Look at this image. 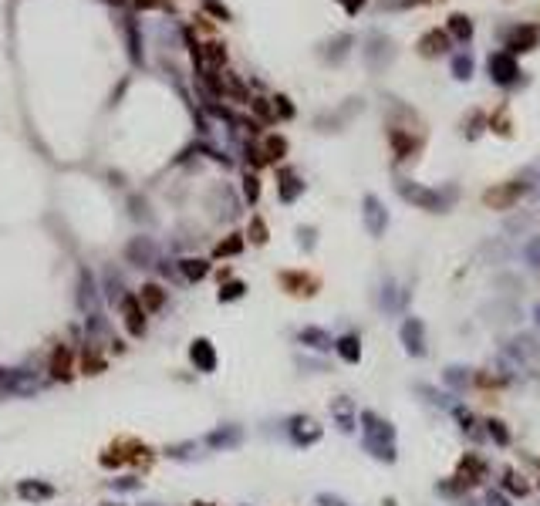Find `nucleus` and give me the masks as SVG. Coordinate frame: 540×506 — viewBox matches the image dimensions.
Listing matches in <instances>:
<instances>
[{
  "mask_svg": "<svg viewBox=\"0 0 540 506\" xmlns=\"http://www.w3.org/2000/svg\"><path fill=\"white\" fill-rule=\"evenodd\" d=\"M490 78H493L497 85H517V78H520L517 58H514L510 51H497V54L490 58Z\"/></svg>",
  "mask_w": 540,
  "mask_h": 506,
  "instance_id": "5",
  "label": "nucleus"
},
{
  "mask_svg": "<svg viewBox=\"0 0 540 506\" xmlns=\"http://www.w3.org/2000/svg\"><path fill=\"white\" fill-rule=\"evenodd\" d=\"M263 155H267V162H270V159H284V155H287V139L267 135V139H263Z\"/></svg>",
  "mask_w": 540,
  "mask_h": 506,
  "instance_id": "22",
  "label": "nucleus"
},
{
  "mask_svg": "<svg viewBox=\"0 0 540 506\" xmlns=\"http://www.w3.org/2000/svg\"><path fill=\"white\" fill-rule=\"evenodd\" d=\"M125 38H129V58L132 65H142V38H139V27L132 17H125Z\"/></svg>",
  "mask_w": 540,
  "mask_h": 506,
  "instance_id": "17",
  "label": "nucleus"
},
{
  "mask_svg": "<svg viewBox=\"0 0 540 506\" xmlns=\"http://www.w3.org/2000/svg\"><path fill=\"white\" fill-rule=\"evenodd\" d=\"M395 189H399V196L406 199V203H412L415 209L446 213V206H449V196H446V193L429 189V186H419V182H412V179H399V182H395Z\"/></svg>",
  "mask_w": 540,
  "mask_h": 506,
  "instance_id": "2",
  "label": "nucleus"
},
{
  "mask_svg": "<svg viewBox=\"0 0 540 506\" xmlns=\"http://www.w3.org/2000/svg\"><path fill=\"white\" fill-rule=\"evenodd\" d=\"M254 111H257L260 118H267V122H270V118H274V109H270V105H267V102H263V98H254Z\"/></svg>",
  "mask_w": 540,
  "mask_h": 506,
  "instance_id": "38",
  "label": "nucleus"
},
{
  "mask_svg": "<svg viewBox=\"0 0 540 506\" xmlns=\"http://www.w3.org/2000/svg\"><path fill=\"white\" fill-rule=\"evenodd\" d=\"M365 226L371 237H385L389 230V209L382 206L378 196H365Z\"/></svg>",
  "mask_w": 540,
  "mask_h": 506,
  "instance_id": "7",
  "label": "nucleus"
},
{
  "mask_svg": "<svg viewBox=\"0 0 540 506\" xmlns=\"http://www.w3.org/2000/svg\"><path fill=\"white\" fill-rule=\"evenodd\" d=\"M301 193H304L301 179L294 176V173H284V176H281V199H284V203H294Z\"/></svg>",
  "mask_w": 540,
  "mask_h": 506,
  "instance_id": "18",
  "label": "nucleus"
},
{
  "mask_svg": "<svg viewBox=\"0 0 540 506\" xmlns=\"http://www.w3.org/2000/svg\"><path fill=\"white\" fill-rule=\"evenodd\" d=\"M446 34L466 45V41L473 38V21H470L466 14H449V24H446Z\"/></svg>",
  "mask_w": 540,
  "mask_h": 506,
  "instance_id": "12",
  "label": "nucleus"
},
{
  "mask_svg": "<svg viewBox=\"0 0 540 506\" xmlns=\"http://www.w3.org/2000/svg\"><path fill=\"white\" fill-rule=\"evenodd\" d=\"M21 493H24V496H47L51 489H47V486H24Z\"/></svg>",
  "mask_w": 540,
  "mask_h": 506,
  "instance_id": "42",
  "label": "nucleus"
},
{
  "mask_svg": "<svg viewBox=\"0 0 540 506\" xmlns=\"http://www.w3.org/2000/svg\"><path fill=\"white\" fill-rule=\"evenodd\" d=\"M527 260L540 270V237H534V240L527 243Z\"/></svg>",
  "mask_w": 540,
  "mask_h": 506,
  "instance_id": "36",
  "label": "nucleus"
},
{
  "mask_svg": "<svg viewBox=\"0 0 540 506\" xmlns=\"http://www.w3.org/2000/svg\"><path fill=\"white\" fill-rule=\"evenodd\" d=\"M392 145H395V159H409V152L419 145V142H415L412 135H402L395 129V132H392Z\"/></svg>",
  "mask_w": 540,
  "mask_h": 506,
  "instance_id": "23",
  "label": "nucleus"
},
{
  "mask_svg": "<svg viewBox=\"0 0 540 506\" xmlns=\"http://www.w3.org/2000/svg\"><path fill=\"white\" fill-rule=\"evenodd\" d=\"M486 503L490 506H510V500H507L500 489H490V493H486Z\"/></svg>",
  "mask_w": 540,
  "mask_h": 506,
  "instance_id": "39",
  "label": "nucleus"
},
{
  "mask_svg": "<svg viewBox=\"0 0 540 506\" xmlns=\"http://www.w3.org/2000/svg\"><path fill=\"white\" fill-rule=\"evenodd\" d=\"M534 314H537V324H540V304H537V308H534Z\"/></svg>",
  "mask_w": 540,
  "mask_h": 506,
  "instance_id": "45",
  "label": "nucleus"
},
{
  "mask_svg": "<svg viewBox=\"0 0 540 506\" xmlns=\"http://www.w3.org/2000/svg\"><path fill=\"white\" fill-rule=\"evenodd\" d=\"M274 115H281V118H294V105H291V98L277 95V98H274Z\"/></svg>",
  "mask_w": 540,
  "mask_h": 506,
  "instance_id": "33",
  "label": "nucleus"
},
{
  "mask_svg": "<svg viewBox=\"0 0 540 506\" xmlns=\"http://www.w3.org/2000/svg\"><path fill=\"white\" fill-rule=\"evenodd\" d=\"M399 338H402V345H406V351L412 358H422L426 354V328H422L419 317H406L402 328H399Z\"/></svg>",
  "mask_w": 540,
  "mask_h": 506,
  "instance_id": "6",
  "label": "nucleus"
},
{
  "mask_svg": "<svg viewBox=\"0 0 540 506\" xmlns=\"http://www.w3.org/2000/svg\"><path fill=\"white\" fill-rule=\"evenodd\" d=\"M68 368H71V354L65 351V348H58V351H54V358H51V374H54V378H68Z\"/></svg>",
  "mask_w": 540,
  "mask_h": 506,
  "instance_id": "24",
  "label": "nucleus"
},
{
  "mask_svg": "<svg viewBox=\"0 0 540 506\" xmlns=\"http://www.w3.org/2000/svg\"><path fill=\"white\" fill-rule=\"evenodd\" d=\"M250 240H254V243H267V226H263V220L250 223Z\"/></svg>",
  "mask_w": 540,
  "mask_h": 506,
  "instance_id": "35",
  "label": "nucleus"
},
{
  "mask_svg": "<svg viewBox=\"0 0 540 506\" xmlns=\"http://www.w3.org/2000/svg\"><path fill=\"white\" fill-rule=\"evenodd\" d=\"M446 47H449V34H446V31H429V34L419 41V51L429 54V58L432 54H442Z\"/></svg>",
  "mask_w": 540,
  "mask_h": 506,
  "instance_id": "14",
  "label": "nucleus"
},
{
  "mask_svg": "<svg viewBox=\"0 0 540 506\" xmlns=\"http://www.w3.org/2000/svg\"><path fill=\"white\" fill-rule=\"evenodd\" d=\"M240 294H243V284H230L219 290V301H230V297H240Z\"/></svg>",
  "mask_w": 540,
  "mask_h": 506,
  "instance_id": "40",
  "label": "nucleus"
},
{
  "mask_svg": "<svg viewBox=\"0 0 540 506\" xmlns=\"http://www.w3.org/2000/svg\"><path fill=\"white\" fill-rule=\"evenodd\" d=\"M291 432H294V439L301 442V445H307V442H318V439H321V429H318V422H311V418H294Z\"/></svg>",
  "mask_w": 540,
  "mask_h": 506,
  "instance_id": "13",
  "label": "nucleus"
},
{
  "mask_svg": "<svg viewBox=\"0 0 540 506\" xmlns=\"http://www.w3.org/2000/svg\"><path fill=\"white\" fill-rule=\"evenodd\" d=\"M540 41V27L537 24H514V27H507V34H503V45L510 54H523V51H534Z\"/></svg>",
  "mask_w": 540,
  "mask_h": 506,
  "instance_id": "4",
  "label": "nucleus"
},
{
  "mask_svg": "<svg viewBox=\"0 0 540 506\" xmlns=\"http://www.w3.org/2000/svg\"><path fill=\"white\" fill-rule=\"evenodd\" d=\"M334 418L341 422V429H345V432L355 429V416H351V405H348L345 398H341V402H334Z\"/></svg>",
  "mask_w": 540,
  "mask_h": 506,
  "instance_id": "29",
  "label": "nucleus"
},
{
  "mask_svg": "<svg viewBox=\"0 0 540 506\" xmlns=\"http://www.w3.org/2000/svg\"><path fill=\"white\" fill-rule=\"evenodd\" d=\"M193 361L203 368V372H213V365H216V354H213V348H210V341H196V348H193Z\"/></svg>",
  "mask_w": 540,
  "mask_h": 506,
  "instance_id": "19",
  "label": "nucleus"
},
{
  "mask_svg": "<svg viewBox=\"0 0 540 506\" xmlns=\"http://www.w3.org/2000/svg\"><path fill=\"white\" fill-rule=\"evenodd\" d=\"M122 310H125V321H129L132 334H142V328H146V308H142V301L139 297H125Z\"/></svg>",
  "mask_w": 540,
  "mask_h": 506,
  "instance_id": "10",
  "label": "nucleus"
},
{
  "mask_svg": "<svg viewBox=\"0 0 540 506\" xmlns=\"http://www.w3.org/2000/svg\"><path fill=\"white\" fill-rule=\"evenodd\" d=\"M199 54H203V65H206V68H223V65H226V47L219 45V41L203 45V47H199Z\"/></svg>",
  "mask_w": 540,
  "mask_h": 506,
  "instance_id": "16",
  "label": "nucleus"
},
{
  "mask_svg": "<svg viewBox=\"0 0 540 506\" xmlns=\"http://www.w3.org/2000/svg\"><path fill=\"white\" fill-rule=\"evenodd\" d=\"M243 250V240L240 237H230V240H223L216 246V257H230V253H240Z\"/></svg>",
  "mask_w": 540,
  "mask_h": 506,
  "instance_id": "32",
  "label": "nucleus"
},
{
  "mask_svg": "<svg viewBox=\"0 0 540 506\" xmlns=\"http://www.w3.org/2000/svg\"><path fill=\"white\" fill-rule=\"evenodd\" d=\"M334 348H338V354H341L345 361H351V365L362 358V341H358V334H345V338H338Z\"/></svg>",
  "mask_w": 540,
  "mask_h": 506,
  "instance_id": "15",
  "label": "nucleus"
},
{
  "mask_svg": "<svg viewBox=\"0 0 540 506\" xmlns=\"http://www.w3.org/2000/svg\"><path fill=\"white\" fill-rule=\"evenodd\" d=\"M486 432H490V439L497 442V445H507V442H510V429H507L500 418H490V422H486Z\"/></svg>",
  "mask_w": 540,
  "mask_h": 506,
  "instance_id": "27",
  "label": "nucleus"
},
{
  "mask_svg": "<svg viewBox=\"0 0 540 506\" xmlns=\"http://www.w3.org/2000/svg\"><path fill=\"white\" fill-rule=\"evenodd\" d=\"M301 341L304 345H311V348H327V345H331V338H327L321 328H307L301 334Z\"/></svg>",
  "mask_w": 540,
  "mask_h": 506,
  "instance_id": "30",
  "label": "nucleus"
},
{
  "mask_svg": "<svg viewBox=\"0 0 540 506\" xmlns=\"http://www.w3.org/2000/svg\"><path fill=\"white\" fill-rule=\"evenodd\" d=\"M318 503H321V506H348L345 500H338V496H331V493H321V496H318Z\"/></svg>",
  "mask_w": 540,
  "mask_h": 506,
  "instance_id": "41",
  "label": "nucleus"
},
{
  "mask_svg": "<svg viewBox=\"0 0 540 506\" xmlns=\"http://www.w3.org/2000/svg\"><path fill=\"white\" fill-rule=\"evenodd\" d=\"M453 74L459 81H470L473 78V58L470 54H456L453 58Z\"/></svg>",
  "mask_w": 540,
  "mask_h": 506,
  "instance_id": "26",
  "label": "nucleus"
},
{
  "mask_svg": "<svg viewBox=\"0 0 540 506\" xmlns=\"http://www.w3.org/2000/svg\"><path fill=\"white\" fill-rule=\"evenodd\" d=\"M362 3H365V0H345V10H348V14H358V10H362Z\"/></svg>",
  "mask_w": 540,
  "mask_h": 506,
  "instance_id": "43",
  "label": "nucleus"
},
{
  "mask_svg": "<svg viewBox=\"0 0 540 506\" xmlns=\"http://www.w3.org/2000/svg\"><path fill=\"white\" fill-rule=\"evenodd\" d=\"M446 385H453V388H463V385H470V368H463V365H453V368H446Z\"/></svg>",
  "mask_w": 540,
  "mask_h": 506,
  "instance_id": "28",
  "label": "nucleus"
},
{
  "mask_svg": "<svg viewBox=\"0 0 540 506\" xmlns=\"http://www.w3.org/2000/svg\"><path fill=\"white\" fill-rule=\"evenodd\" d=\"M486 473V462L479 459V456H466V459L459 462V469H456V480L459 483H479V476Z\"/></svg>",
  "mask_w": 540,
  "mask_h": 506,
  "instance_id": "9",
  "label": "nucleus"
},
{
  "mask_svg": "<svg viewBox=\"0 0 540 506\" xmlns=\"http://www.w3.org/2000/svg\"><path fill=\"white\" fill-rule=\"evenodd\" d=\"M362 429H365V449L382 462H395V429L382 416L375 412H365L362 416Z\"/></svg>",
  "mask_w": 540,
  "mask_h": 506,
  "instance_id": "1",
  "label": "nucleus"
},
{
  "mask_svg": "<svg viewBox=\"0 0 540 506\" xmlns=\"http://www.w3.org/2000/svg\"><path fill=\"white\" fill-rule=\"evenodd\" d=\"M507 351L514 354L517 361H523V365H527L530 358H534V361L540 358V345L534 341V338H530V334H520V338L514 341V345H510V348H507Z\"/></svg>",
  "mask_w": 540,
  "mask_h": 506,
  "instance_id": "11",
  "label": "nucleus"
},
{
  "mask_svg": "<svg viewBox=\"0 0 540 506\" xmlns=\"http://www.w3.org/2000/svg\"><path fill=\"white\" fill-rule=\"evenodd\" d=\"M348 47H351V38H348V34H338V38L327 45L324 58H327V61H338V58H345L348 54Z\"/></svg>",
  "mask_w": 540,
  "mask_h": 506,
  "instance_id": "25",
  "label": "nucleus"
},
{
  "mask_svg": "<svg viewBox=\"0 0 540 506\" xmlns=\"http://www.w3.org/2000/svg\"><path fill=\"white\" fill-rule=\"evenodd\" d=\"M392 58H395V45H392L389 34H382V31H371L365 41V65L371 71H385L392 65Z\"/></svg>",
  "mask_w": 540,
  "mask_h": 506,
  "instance_id": "3",
  "label": "nucleus"
},
{
  "mask_svg": "<svg viewBox=\"0 0 540 506\" xmlns=\"http://www.w3.org/2000/svg\"><path fill=\"white\" fill-rule=\"evenodd\" d=\"M243 193H247V199H250V203H257V196H260L257 176H247V179H243Z\"/></svg>",
  "mask_w": 540,
  "mask_h": 506,
  "instance_id": "34",
  "label": "nucleus"
},
{
  "mask_svg": "<svg viewBox=\"0 0 540 506\" xmlns=\"http://www.w3.org/2000/svg\"><path fill=\"white\" fill-rule=\"evenodd\" d=\"M206 270H210V267L203 264V260H183V274H186L190 280H199V277H206Z\"/></svg>",
  "mask_w": 540,
  "mask_h": 506,
  "instance_id": "31",
  "label": "nucleus"
},
{
  "mask_svg": "<svg viewBox=\"0 0 540 506\" xmlns=\"http://www.w3.org/2000/svg\"><path fill=\"white\" fill-rule=\"evenodd\" d=\"M142 308H149V310H159L162 304H166V294H162V287H155V284H149V287H142Z\"/></svg>",
  "mask_w": 540,
  "mask_h": 506,
  "instance_id": "21",
  "label": "nucleus"
},
{
  "mask_svg": "<svg viewBox=\"0 0 540 506\" xmlns=\"http://www.w3.org/2000/svg\"><path fill=\"white\" fill-rule=\"evenodd\" d=\"M206 14H213L219 21H230V10H226L223 3H216V0H206Z\"/></svg>",
  "mask_w": 540,
  "mask_h": 506,
  "instance_id": "37",
  "label": "nucleus"
},
{
  "mask_svg": "<svg viewBox=\"0 0 540 506\" xmlns=\"http://www.w3.org/2000/svg\"><path fill=\"white\" fill-rule=\"evenodd\" d=\"M155 3H159V0H135V7H139V10H149V7H155Z\"/></svg>",
  "mask_w": 540,
  "mask_h": 506,
  "instance_id": "44",
  "label": "nucleus"
},
{
  "mask_svg": "<svg viewBox=\"0 0 540 506\" xmlns=\"http://www.w3.org/2000/svg\"><path fill=\"white\" fill-rule=\"evenodd\" d=\"M520 196H523V186H520V182H507V186H493V189H486L483 203H486L490 209H510Z\"/></svg>",
  "mask_w": 540,
  "mask_h": 506,
  "instance_id": "8",
  "label": "nucleus"
},
{
  "mask_svg": "<svg viewBox=\"0 0 540 506\" xmlns=\"http://www.w3.org/2000/svg\"><path fill=\"white\" fill-rule=\"evenodd\" d=\"M503 486H507L514 496H527V493H530V483L520 476L517 469H503Z\"/></svg>",
  "mask_w": 540,
  "mask_h": 506,
  "instance_id": "20",
  "label": "nucleus"
}]
</instances>
